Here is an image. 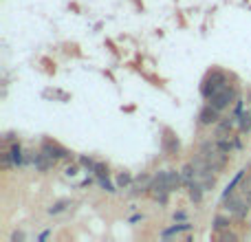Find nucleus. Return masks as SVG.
Here are the masks:
<instances>
[{
  "label": "nucleus",
  "mask_w": 251,
  "mask_h": 242,
  "mask_svg": "<svg viewBox=\"0 0 251 242\" xmlns=\"http://www.w3.org/2000/svg\"><path fill=\"white\" fill-rule=\"evenodd\" d=\"M117 185H119V187L130 185V176H128V174H119V178H117Z\"/></svg>",
  "instance_id": "nucleus-14"
},
{
  "label": "nucleus",
  "mask_w": 251,
  "mask_h": 242,
  "mask_svg": "<svg viewBox=\"0 0 251 242\" xmlns=\"http://www.w3.org/2000/svg\"><path fill=\"white\" fill-rule=\"evenodd\" d=\"M170 192H172V190H170L168 185H163L161 181H156V178L152 181V185H150V194L154 196V198L159 200V203H165V200H168V194H170Z\"/></svg>",
  "instance_id": "nucleus-4"
},
{
  "label": "nucleus",
  "mask_w": 251,
  "mask_h": 242,
  "mask_svg": "<svg viewBox=\"0 0 251 242\" xmlns=\"http://www.w3.org/2000/svg\"><path fill=\"white\" fill-rule=\"evenodd\" d=\"M66 174H69V176H73V174H77V168H75V165H71V168H66Z\"/></svg>",
  "instance_id": "nucleus-20"
},
{
  "label": "nucleus",
  "mask_w": 251,
  "mask_h": 242,
  "mask_svg": "<svg viewBox=\"0 0 251 242\" xmlns=\"http://www.w3.org/2000/svg\"><path fill=\"white\" fill-rule=\"evenodd\" d=\"M64 207H66V200H60V203H55L51 209H49V212H51V214H57V212H62Z\"/></svg>",
  "instance_id": "nucleus-15"
},
{
  "label": "nucleus",
  "mask_w": 251,
  "mask_h": 242,
  "mask_svg": "<svg viewBox=\"0 0 251 242\" xmlns=\"http://www.w3.org/2000/svg\"><path fill=\"white\" fill-rule=\"evenodd\" d=\"M190 198L194 200V203H201V198H203V185L196 181L190 183Z\"/></svg>",
  "instance_id": "nucleus-8"
},
{
  "label": "nucleus",
  "mask_w": 251,
  "mask_h": 242,
  "mask_svg": "<svg viewBox=\"0 0 251 242\" xmlns=\"http://www.w3.org/2000/svg\"><path fill=\"white\" fill-rule=\"evenodd\" d=\"M101 185H104V190H108V192H115V187H113V185H110V183H108V181H106V178H104V176H101Z\"/></svg>",
  "instance_id": "nucleus-18"
},
{
  "label": "nucleus",
  "mask_w": 251,
  "mask_h": 242,
  "mask_svg": "<svg viewBox=\"0 0 251 242\" xmlns=\"http://www.w3.org/2000/svg\"><path fill=\"white\" fill-rule=\"evenodd\" d=\"M185 229H190V225H176V227H172V229H168V231H165V236H170V234H176V231H185Z\"/></svg>",
  "instance_id": "nucleus-16"
},
{
  "label": "nucleus",
  "mask_w": 251,
  "mask_h": 242,
  "mask_svg": "<svg viewBox=\"0 0 251 242\" xmlns=\"http://www.w3.org/2000/svg\"><path fill=\"white\" fill-rule=\"evenodd\" d=\"M42 154H47L49 159H64L66 154H69V152L64 150V147H60V145H55V143H44L42 145Z\"/></svg>",
  "instance_id": "nucleus-6"
},
{
  "label": "nucleus",
  "mask_w": 251,
  "mask_h": 242,
  "mask_svg": "<svg viewBox=\"0 0 251 242\" xmlns=\"http://www.w3.org/2000/svg\"><path fill=\"white\" fill-rule=\"evenodd\" d=\"M231 99H234V93H231L229 88H225V91H221L218 95L212 97V106L216 110H223V108H227V106L231 104Z\"/></svg>",
  "instance_id": "nucleus-3"
},
{
  "label": "nucleus",
  "mask_w": 251,
  "mask_h": 242,
  "mask_svg": "<svg viewBox=\"0 0 251 242\" xmlns=\"http://www.w3.org/2000/svg\"><path fill=\"white\" fill-rule=\"evenodd\" d=\"M218 150L229 152V150H231V143H229V141H225V139H221V141H218Z\"/></svg>",
  "instance_id": "nucleus-17"
},
{
  "label": "nucleus",
  "mask_w": 251,
  "mask_h": 242,
  "mask_svg": "<svg viewBox=\"0 0 251 242\" xmlns=\"http://www.w3.org/2000/svg\"><path fill=\"white\" fill-rule=\"evenodd\" d=\"M223 240H236V236L234 234H225L223 236Z\"/></svg>",
  "instance_id": "nucleus-22"
},
{
  "label": "nucleus",
  "mask_w": 251,
  "mask_h": 242,
  "mask_svg": "<svg viewBox=\"0 0 251 242\" xmlns=\"http://www.w3.org/2000/svg\"><path fill=\"white\" fill-rule=\"evenodd\" d=\"M156 181H161L163 185H168L170 190H176V187L181 185L183 176H181V174H176V172H170V169H165V172H161L159 176H156Z\"/></svg>",
  "instance_id": "nucleus-2"
},
{
  "label": "nucleus",
  "mask_w": 251,
  "mask_h": 242,
  "mask_svg": "<svg viewBox=\"0 0 251 242\" xmlns=\"http://www.w3.org/2000/svg\"><path fill=\"white\" fill-rule=\"evenodd\" d=\"M82 165H86V168H91V165H93V161H91V159H86V156H84V159H82Z\"/></svg>",
  "instance_id": "nucleus-21"
},
{
  "label": "nucleus",
  "mask_w": 251,
  "mask_h": 242,
  "mask_svg": "<svg viewBox=\"0 0 251 242\" xmlns=\"http://www.w3.org/2000/svg\"><path fill=\"white\" fill-rule=\"evenodd\" d=\"M247 205H245L240 198H229V203H227V212H231L236 218H245L247 216Z\"/></svg>",
  "instance_id": "nucleus-5"
},
{
  "label": "nucleus",
  "mask_w": 251,
  "mask_h": 242,
  "mask_svg": "<svg viewBox=\"0 0 251 242\" xmlns=\"http://www.w3.org/2000/svg\"><path fill=\"white\" fill-rule=\"evenodd\" d=\"M225 84H227L225 75L223 73H212L207 77V82H205V86H203V95L212 99L214 95H218L221 91H225Z\"/></svg>",
  "instance_id": "nucleus-1"
},
{
  "label": "nucleus",
  "mask_w": 251,
  "mask_h": 242,
  "mask_svg": "<svg viewBox=\"0 0 251 242\" xmlns=\"http://www.w3.org/2000/svg\"><path fill=\"white\" fill-rule=\"evenodd\" d=\"M227 225H229V220H227V218H223V216H218L216 220H214V227H216V229H225Z\"/></svg>",
  "instance_id": "nucleus-13"
},
{
  "label": "nucleus",
  "mask_w": 251,
  "mask_h": 242,
  "mask_svg": "<svg viewBox=\"0 0 251 242\" xmlns=\"http://www.w3.org/2000/svg\"><path fill=\"white\" fill-rule=\"evenodd\" d=\"M216 113H218V110L214 108V106H209V108H203V110H201V123H203V125H212L214 121L218 119Z\"/></svg>",
  "instance_id": "nucleus-7"
},
{
  "label": "nucleus",
  "mask_w": 251,
  "mask_h": 242,
  "mask_svg": "<svg viewBox=\"0 0 251 242\" xmlns=\"http://www.w3.org/2000/svg\"><path fill=\"white\" fill-rule=\"evenodd\" d=\"M238 119H240L238 123H240V128H243V130H249L251 128V115L249 113H243Z\"/></svg>",
  "instance_id": "nucleus-11"
},
{
  "label": "nucleus",
  "mask_w": 251,
  "mask_h": 242,
  "mask_svg": "<svg viewBox=\"0 0 251 242\" xmlns=\"http://www.w3.org/2000/svg\"><path fill=\"white\" fill-rule=\"evenodd\" d=\"M163 147H165V150H168V152H174V150H176V147H178V141H176V139H172V134H170V132H165Z\"/></svg>",
  "instance_id": "nucleus-9"
},
{
  "label": "nucleus",
  "mask_w": 251,
  "mask_h": 242,
  "mask_svg": "<svg viewBox=\"0 0 251 242\" xmlns=\"http://www.w3.org/2000/svg\"><path fill=\"white\" fill-rule=\"evenodd\" d=\"M247 203L251 205V192H247Z\"/></svg>",
  "instance_id": "nucleus-23"
},
{
  "label": "nucleus",
  "mask_w": 251,
  "mask_h": 242,
  "mask_svg": "<svg viewBox=\"0 0 251 242\" xmlns=\"http://www.w3.org/2000/svg\"><path fill=\"white\" fill-rule=\"evenodd\" d=\"M9 154H11V159H13V163H16V165L22 163V154H20V147H18V145H13Z\"/></svg>",
  "instance_id": "nucleus-12"
},
{
  "label": "nucleus",
  "mask_w": 251,
  "mask_h": 242,
  "mask_svg": "<svg viewBox=\"0 0 251 242\" xmlns=\"http://www.w3.org/2000/svg\"><path fill=\"white\" fill-rule=\"evenodd\" d=\"M243 190H245V192H251V176H249L247 181L243 183Z\"/></svg>",
  "instance_id": "nucleus-19"
},
{
  "label": "nucleus",
  "mask_w": 251,
  "mask_h": 242,
  "mask_svg": "<svg viewBox=\"0 0 251 242\" xmlns=\"http://www.w3.org/2000/svg\"><path fill=\"white\" fill-rule=\"evenodd\" d=\"M231 125H234V121H229V119H227V121H223V123H221V125H218V128H216V137L225 139V134H227V132H229V130H231Z\"/></svg>",
  "instance_id": "nucleus-10"
}]
</instances>
